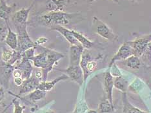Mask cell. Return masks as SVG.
Returning a JSON list of instances; mask_svg holds the SVG:
<instances>
[{
  "label": "cell",
  "mask_w": 151,
  "mask_h": 113,
  "mask_svg": "<svg viewBox=\"0 0 151 113\" xmlns=\"http://www.w3.org/2000/svg\"><path fill=\"white\" fill-rule=\"evenodd\" d=\"M83 19L79 12L68 13L65 11L49 12L37 16V21L39 25L52 27L56 25L67 26L71 23H76Z\"/></svg>",
  "instance_id": "1"
},
{
  "label": "cell",
  "mask_w": 151,
  "mask_h": 113,
  "mask_svg": "<svg viewBox=\"0 0 151 113\" xmlns=\"http://www.w3.org/2000/svg\"><path fill=\"white\" fill-rule=\"evenodd\" d=\"M42 51L40 54L34 56L32 61L34 65L41 69L43 74L42 81L47 80L48 74L52 71L54 67L65 57V54L56 50L41 47Z\"/></svg>",
  "instance_id": "2"
},
{
  "label": "cell",
  "mask_w": 151,
  "mask_h": 113,
  "mask_svg": "<svg viewBox=\"0 0 151 113\" xmlns=\"http://www.w3.org/2000/svg\"><path fill=\"white\" fill-rule=\"evenodd\" d=\"M92 29L94 32L109 42H114L118 40V36L117 34L113 32L107 24L96 16L93 17V19H92Z\"/></svg>",
  "instance_id": "3"
},
{
  "label": "cell",
  "mask_w": 151,
  "mask_h": 113,
  "mask_svg": "<svg viewBox=\"0 0 151 113\" xmlns=\"http://www.w3.org/2000/svg\"><path fill=\"white\" fill-rule=\"evenodd\" d=\"M102 58V56L94 57L87 49H85L81 56V59L80 65L83 73L84 82L86 81L88 77L94 71L96 68L98 60Z\"/></svg>",
  "instance_id": "4"
},
{
  "label": "cell",
  "mask_w": 151,
  "mask_h": 113,
  "mask_svg": "<svg viewBox=\"0 0 151 113\" xmlns=\"http://www.w3.org/2000/svg\"><path fill=\"white\" fill-rule=\"evenodd\" d=\"M27 25L28 23L16 25L18 37V48L17 50L22 53L31 48H36L37 47L36 43L33 42L29 35L27 32Z\"/></svg>",
  "instance_id": "5"
},
{
  "label": "cell",
  "mask_w": 151,
  "mask_h": 113,
  "mask_svg": "<svg viewBox=\"0 0 151 113\" xmlns=\"http://www.w3.org/2000/svg\"><path fill=\"white\" fill-rule=\"evenodd\" d=\"M150 42L151 34L142 37H139V38H137L134 41H131V42H129L130 45L131 46L133 50L134 55L139 58L142 57Z\"/></svg>",
  "instance_id": "6"
},
{
  "label": "cell",
  "mask_w": 151,
  "mask_h": 113,
  "mask_svg": "<svg viewBox=\"0 0 151 113\" xmlns=\"http://www.w3.org/2000/svg\"><path fill=\"white\" fill-rule=\"evenodd\" d=\"M132 55H134V52L129 42L123 43V45L119 48L116 53L111 58L108 68H110L113 64L116 63V61L125 60Z\"/></svg>",
  "instance_id": "7"
},
{
  "label": "cell",
  "mask_w": 151,
  "mask_h": 113,
  "mask_svg": "<svg viewBox=\"0 0 151 113\" xmlns=\"http://www.w3.org/2000/svg\"><path fill=\"white\" fill-rule=\"evenodd\" d=\"M103 85L105 92V97L108 99L111 104L114 106L113 103V89H114V77L110 73L109 69L106 71L103 76Z\"/></svg>",
  "instance_id": "8"
},
{
  "label": "cell",
  "mask_w": 151,
  "mask_h": 113,
  "mask_svg": "<svg viewBox=\"0 0 151 113\" xmlns=\"http://www.w3.org/2000/svg\"><path fill=\"white\" fill-rule=\"evenodd\" d=\"M73 81L81 85L84 82L83 73L80 65H68L65 70L62 71Z\"/></svg>",
  "instance_id": "9"
},
{
  "label": "cell",
  "mask_w": 151,
  "mask_h": 113,
  "mask_svg": "<svg viewBox=\"0 0 151 113\" xmlns=\"http://www.w3.org/2000/svg\"><path fill=\"white\" fill-rule=\"evenodd\" d=\"M41 80L36 78V76H31L29 79L24 80L22 85L21 86L19 94L18 95H14L16 97H19L23 94L30 93L35 89H36L38 86Z\"/></svg>",
  "instance_id": "10"
},
{
  "label": "cell",
  "mask_w": 151,
  "mask_h": 113,
  "mask_svg": "<svg viewBox=\"0 0 151 113\" xmlns=\"http://www.w3.org/2000/svg\"><path fill=\"white\" fill-rule=\"evenodd\" d=\"M85 49L81 45H70L69 48V65H80L81 56Z\"/></svg>",
  "instance_id": "11"
},
{
  "label": "cell",
  "mask_w": 151,
  "mask_h": 113,
  "mask_svg": "<svg viewBox=\"0 0 151 113\" xmlns=\"http://www.w3.org/2000/svg\"><path fill=\"white\" fill-rule=\"evenodd\" d=\"M34 3L28 8H22L19 11L15 12L12 17V20L16 25L28 23L29 13L32 9Z\"/></svg>",
  "instance_id": "12"
},
{
  "label": "cell",
  "mask_w": 151,
  "mask_h": 113,
  "mask_svg": "<svg viewBox=\"0 0 151 113\" xmlns=\"http://www.w3.org/2000/svg\"><path fill=\"white\" fill-rule=\"evenodd\" d=\"M30 60L22 58L15 64V68H18L22 74V78L24 80L29 79L31 76L33 67Z\"/></svg>",
  "instance_id": "13"
},
{
  "label": "cell",
  "mask_w": 151,
  "mask_h": 113,
  "mask_svg": "<svg viewBox=\"0 0 151 113\" xmlns=\"http://www.w3.org/2000/svg\"><path fill=\"white\" fill-rule=\"evenodd\" d=\"M51 30H56V31L60 33L62 35L67 42L70 44V45H81V44L78 42V40L76 39L74 34L72 32V30L66 28L65 27L56 25L50 27Z\"/></svg>",
  "instance_id": "14"
},
{
  "label": "cell",
  "mask_w": 151,
  "mask_h": 113,
  "mask_svg": "<svg viewBox=\"0 0 151 113\" xmlns=\"http://www.w3.org/2000/svg\"><path fill=\"white\" fill-rule=\"evenodd\" d=\"M68 0H47L46 9L49 12L64 11Z\"/></svg>",
  "instance_id": "15"
},
{
  "label": "cell",
  "mask_w": 151,
  "mask_h": 113,
  "mask_svg": "<svg viewBox=\"0 0 151 113\" xmlns=\"http://www.w3.org/2000/svg\"><path fill=\"white\" fill-rule=\"evenodd\" d=\"M68 76L67 74H63L61 76L58 77L56 78H55L54 80L50 81H40V83L39 84L38 86H37V89H40L43 91H50L52 89L55 87L58 83H59L60 81H63V80H66L68 79Z\"/></svg>",
  "instance_id": "16"
},
{
  "label": "cell",
  "mask_w": 151,
  "mask_h": 113,
  "mask_svg": "<svg viewBox=\"0 0 151 113\" xmlns=\"http://www.w3.org/2000/svg\"><path fill=\"white\" fill-rule=\"evenodd\" d=\"M5 42L9 48L12 50H17L18 48V37L17 33L12 31L8 24V32L6 36Z\"/></svg>",
  "instance_id": "17"
},
{
  "label": "cell",
  "mask_w": 151,
  "mask_h": 113,
  "mask_svg": "<svg viewBox=\"0 0 151 113\" xmlns=\"http://www.w3.org/2000/svg\"><path fill=\"white\" fill-rule=\"evenodd\" d=\"M123 100V113H150L141 110L134 106L128 100L127 93H122Z\"/></svg>",
  "instance_id": "18"
},
{
  "label": "cell",
  "mask_w": 151,
  "mask_h": 113,
  "mask_svg": "<svg viewBox=\"0 0 151 113\" xmlns=\"http://www.w3.org/2000/svg\"><path fill=\"white\" fill-rule=\"evenodd\" d=\"M14 6L8 5L5 0H0V18L9 23L10 15L13 11Z\"/></svg>",
  "instance_id": "19"
},
{
  "label": "cell",
  "mask_w": 151,
  "mask_h": 113,
  "mask_svg": "<svg viewBox=\"0 0 151 113\" xmlns=\"http://www.w3.org/2000/svg\"><path fill=\"white\" fill-rule=\"evenodd\" d=\"M72 32H73L76 39L78 40V42L81 44L82 47H83L85 49L89 50L94 47V42L88 39L87 37H85L83 35V34H82L81 33L74 30H72Z\"/></svg>",
  "instance_id": "20"
},
{
  "label": "cell",
  "mask_w": 151,
  "mask_h": 113,
  "mask_svg": "<svg viewBox=\"0 0 151 113\" xmlns=\"http://www.w3.org/2000/svg\"><path fill=\"white\" fill-rule=\"evenodd\" d=\"M129 86L128 80L124 76H121L114 78V87L122 93H127Z\"/></svg>",
  "instance_id": "21"
},
{
  "label": "cell",
  "mask_w": 151,
  "mask_h": 113,
  "mask_svg": "<svg viewBox=\"0 0 151 113\" xmlns=\"http://www.w3.org/2000/svg\"><path fill=\"white\" fill-rule=\"evenodd\" d=\"M122 63L125 67L132 70H138L141 66V60L140 58L135 55H132L126 60H123Z\"/></svg>",
  "instance_id": "22"
},
{
  "label": "cell",
  "mask_w": 151,
  "mask_h": 113,
  "mask_svg": "<svg viewBox=\"0 0 151 113\" xmlns=\"http://www.w3.org/2000/svg\"><path fill=\"white\" fill-rule=\"evenodd\" d=\"M114 106H113L108 99L104 97L99 104L97 110L98 113H114Z\"/></svg>",
  "instance_id": "23"
},
{
  "label": "cell",
  "mask_w": 151,
  "mask_h": 113,
  "mask_svg": "<svg viewBox=\"0 0 151 113\" xmlns=\"http://www.w3.org/2000/svg\"><path fill=\"white\" fill-rule=\"evenodd\" d=\"M46 93L47 92L45 91H43L40 89H36L29 93V94L27 95L26 97L28 99H29L30 101L35 102V101L42 100V99H43L46 96Z\"/></svg>",
  "instance_id": "24"
},
{
  "label": "cell",
  "mask_w": 151,
  "mask_h": 113,
  "mask_svg": "<svg viewBox=\"0 0 151 113\" xmlns=\"http://www.w3.org/2000/svg\"><path fill=\"white\" fill-rule=\"evenodd\" d=\"M143 82L142 80L137 78L131 83L129 84L128 90L133 92H138L141 90V89L143 88Z\"/></svg>",
  "instance_id": "25"
},
{
  "label": "cell",
  "mask_w": 151,
  "mask_h": 113,
  "mask_svg": "<svg viewBox=\"0 0 151 113\" xmlns=\"http://www.w3.org/2000/svg\"><path fill=\"white\" fill-rule=\"evenodd\" d=\"M8 24L3 19L0 21V43L5 41L7 35Z\"/></svg>",
  "instance_id": "26"
},
{
  "label": "cell",
  "mask_w": 151,
  "mask_h": 113,
  "mask_svg": "<svg viewBox=\"0 0 151 113\" xmlns=\"http://www.w3.org/2000/svg\"><path fill=\"white\" fill-rule=\"evenodd\" d=\"M108 69H109L110 73H111L112 76L114 78L123 76V74L122 73L121 71H120L119 68L117 66V65L116 63H114L111 67L108 68Z\"/></svg>",
  "instance_id": "27"
},
{
  "label": "cell",
  "mask_w": 151,
  "mask_h": 113,
  "mask_svg": "<svg viewBox=\"0 0 151 113\" xmlns=\"http://www.w3.org/2000/svg\"><path fill=\"white\" fill-rule=\"evenodd\" d=\"M87 109H88V107L86 104L82 101L78 105L77 107L76 108L75 111L73 113H85Z\"/></svg>",
  "instance_id": "28"
},
{
  "label": "cell",
  "mask_w": 151,
  "mask_h": 113,
  "mask_svg": "<svg viewBox=\"0 0 151 113\" xmlns=\"http://www.w3.org/2000/svg\"><path fill=\"white\" fill-rule=\"evenodd\" d=\"M12 102H14V109L13 113H23L24 107L20 105L19 103L17 101L16 99H14Z\"/></svg>",
  "instance_id": "29"
},
{
  "label": "cell",
  "mask_w": 151,
  "mask_h": 113,
  "mask_svg": "<svg viewBox=\"0 0 151 113\" xmlns=\"http://www.w3.org/2000/svg\"><path fill=\"white\" fill-rule=\"evenodd\" d=\"M49 39L47 38V37H45V36H42V37H40L36 40V44L37 45V46H41L42 45H44V44H45L47 42Z\"/></svg>",
  "instance_id": "30"
},
{
  "label": "cell",
  "mask_w": 151,
  "mask_h": 113,
  "mask_svg": "<svg viewBox=\"0 0 151 113\" xmlns=\"http://www.w3.org/2000/svg\"><path fill=\"white\" fill-rule=\"evenodd\" d=\"M14 83L16 86L21 87L23 83L24 80L22 78H14Z\"/></svg>",
  "instance_id": "31"
},
{
  "label": "cell",
  "mask_w": 151,
  "mask_h": 113,
  "mask_svg": "<svg viewBox=\"0 0 151 113\" xmlns=\"http://www.w3.org/2000/svg\"><path fill=\"white\" fill-rule=\"evenodd\" d=\"M12 76L14 78H22V74L18 68H14L13 73H12Z\"/></svg>",
  "instance_id": "32"
},
{
  "label": "cell",
  "mask_w": 151,
  "mask_h": 113,
  "mask_svg": "<svg viewBox=\"0 0 151 113\" xmlns=\"http://www.w3.org/2000/svg\"><path fill=\"white\" fill-rule=\"evenodd\" d=\"M5 89L3 87H0V104H1L3 100L5 99Z\"/></svg>",
  "instance_id": "33"
},
{
  "label": "cell",
  "mask_w": 151,
  "mask_h": 113,
  "mask_svg": "<svg viewBox=\"0 0 151 113\" xmlns=\"http://www.w3.org/2000/svg\"><path fill=\"white\" fill-rule=\"evenodd\" d=\"M94 1H96V0H88V1H89V2H93ZM112 1L114 2L119 3V0H112Z\"/></svg>",
  "instance_id": "34"
},
{
  "label": "cell",
  "mask_w": 151,
  "mask_h": 113,
  "mask_svg": "<svg viewBox=\"0 0 151 113\" xmlns=\"http://www.w3.org/2000/svg\"><path fill=\"white\" fill-rule=\"evenodd\" d=\"M130 1H131L132 3H136V2H139L141 1H143V0H129Z\"/></svg>",
  "instance_id": "35"
}]
</instances>
